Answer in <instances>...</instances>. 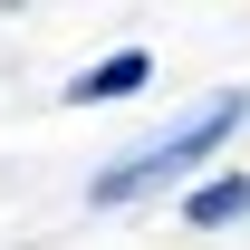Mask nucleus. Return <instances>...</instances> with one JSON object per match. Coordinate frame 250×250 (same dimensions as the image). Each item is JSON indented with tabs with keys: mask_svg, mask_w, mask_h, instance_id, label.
Masks as SVG:
<instances>
[{
	"mask_svg": "<svg viewBox=\"0 0 250 250\" xmlns=\"http://www.w3.org/2000/svg\"><path fill=\"white\" fill-rule=\"evenodd\" d=\"M173 221H183V231H241L250 221V164H221L212 183H192L183 202H173Z\"/></svg>",
	"mask_w": 250,
	"mask_h": 250,
	"instance_id": "nucleus-3",
	"label": "nucleus"
},
{
	"mask_svg": "<svg viewBox=\"0 0 250 250\" xmlns=\"http://www.w3.org/2000/svg\"><path fill=\"white\" fill-rule=\"evenodd\" d=\"M154 48H106V58L96 67H77V77H58V106H77V116H87V106H125V96H145L154 87Z\"/></svg>",
	"mask_w": 250,
	"mask_h": 250,
	"instance_id": "nucleus-2",
	"label": "nucleus"
},
{
	"mask_svg": "<svg viewBox=\"0 0 250 250\" xmlns=\"http://www.w3.org/2000/svg\"><path fill=\"white\" fill-rule=\"evenodd\" d=\"M241 125H250V87H212V96H192V106L164 125V135L125 145V154H106V164L87 173V212L183 202L192 183H212V173H221V145H231Z\"/></svg>",
	"mask_w": 250,
	"mask_h": 250,
	"instance_id": "nucleus-1",
	"label": "nucleus"
}]
</instances>
